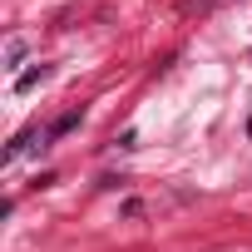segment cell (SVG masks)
<instances>
[{
    "instance_id": "obj_3",
    "label": "cell",
    "mask_w": 252,
    "mask_h": 252,
    "mask_svg": "<svg viewBox=\"0 0 252 252\" xmlns=\"http://www.w3.org/2000/svg\"><path fill=\"white\" fill-rule=\"evenodd\" d=\"M74 124H79V114H64V119L55 124V129H50V139H60V134H69V129H74Z\"/></svg>"
},
{
    "instance_id": "obj_1",
    "label": "cell",
    "mask_w": 252,
    "mask_h": 252,
    "mask_svg": "<svg viewBox=\"0 0 252 252\" xmlns=\"http://www.w3.org/2000/svg\"><path fill=\"white\" fill-rule=\"evenodd\" d=\"M40 79H50V64H40V69H30V74H20V79H15V89H35Z\"/></svg>"
},
{
    "instance_id": "obj_2",
    "label": "cell",
    "mask_w": 252,
    "mask_h": 252,
    "mask_svg": "<svg viewBox=\"0 0 252 252\" xmlns=\"http://www.w3.org/2000/svg\"><path fill=\"white\" fill-rule=\"evenodd\" d=\"M20 60H25V40H10V45H5V69H15Z\"/></svg>"
}]
</instances>
